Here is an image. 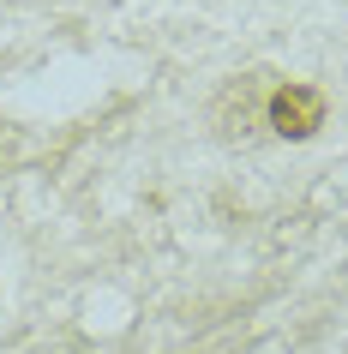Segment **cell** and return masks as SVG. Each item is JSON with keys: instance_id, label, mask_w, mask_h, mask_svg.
Returning a JSON list of instances; mask_svg holds the SVG:
<instances>
[{"instance_id": "obj_1", "label": "cell", "mask_w": 348, "mask_h": 354, "mask_svg": "<svg viewBox=\"0 0 348 354\" xmlns=\"http://www.w3.org/2000/svg\"><path fill=\"white\" fill-rule=\"evenodd\" d=\"M271 91H276V84L264 73H246V78H235V84L217 96L210 120H217V138H222V145H246V138L264 127V102H271Z\"/></svg>"}, {"instance_id": "obj_2", "label": "cell", "mask_w": 348, "mask_h": 354, "mask_svg": "<svg viewBox=\"0 0 348 354\" xmlns=\"http://www.w3.org/2000/svg\"><path fill=\"white\" fill-rule=\"evenodd\" d=\"M330 114V96L318 91V84H276L271 102H264V127L276 132V138H289V145H300V138H312V132L324 127Z\"/></svg>"}]
</instances>
